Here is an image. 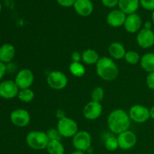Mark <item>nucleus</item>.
<instances>
[{
  "label": "nucleus",
  "instance_id": "obj_27",
  "mask_svg": "<svg viewBox=\"0 0 154 154\" xmlns=\"http://www.w3.org/2000/svg\"><path fill=\"white\" fill-rule=\"evenodd\" d=\"M105 148L108 151H115L119 147L118 140L117 138L114 136H110L108 138H106L105 141Z\"/></svg>",
  "mask_w": 154,
  "mask_h": 154
},
{
  "label": "nucleus",
  "instance_id": "obj_9",
  "mask_svg": "<svg viewBox=\"0 0 154 154\" xmlns=\"http://www.w3.org/2000/svg\"><path fill=\"white\" fill-rule=\"evenodd\" d=\"M10 120L12 124L17 127L23 128L28 126L29 123H30L31 117L29 111H27L26 110L19 108L11 113Z\"/></svg>",
  "mask_w": 154,
  "mask_h": 154
},
{
  "label": "nucleus",
  "instance_id": "obj_32",
  "mask_svg": "<svg viewBox=\"0 0 154 154\" xmlns=\"http://www.w3.org/2000/svg\"><path fill=\"white\" fill-rule=\"evenodd\" d=\"M102 2L105 7L114 8L118 5L119 0H102Z\"/></svg>",
  "mask_w": 154,
  "mask_h": 154
},
{
  "label": "nucleus",
  "instance_id": "obj_23",
  "mask_svg": "<svg viewBox=\"0 0 154 154\" xmlns=\"http://www.w3.org/2000/svg\"><path fill=\"white\" fill-rule=\"evenodd\" d=\"M69 72L75 77L81 78L85 75L86 69L84 65L80 62H72L69 65Z\"/></svg>",
  "mask_w": 154,
  "mask_h": 154
},
{
  "label": "nucleus",
  "instance_id": "obj_40",
  "mask_svg": "<svg viewBox=\"0 0 154 154\" xmlns=\"http://www.w3.org/2000/svg\"><path fill=\"white\" fill-rule=\"evenodd\" d=\"M1 11H2V5L1 4H0V12H1Z\"/></svg>",
  "mask_w": 154,
  "mask_h": 154
},
{
  "label": "nucleus",
  "instance_id": "obj_15",
  "mask_svg": "<svg viewBox=\"0 0 154 154\" xmlns=\"http://www.w3.org/2000/svg\"><path fill=\"white\" fill-rule=\"evenodd\" d=\"M126 14L120 10H114L107 16V23L111 26L117 28L124 25Z\"/></svg>",
  "mask_w": 154,
  "mask_h": 154
},
{
  "label": "nucleus",
  "instance_id": "obj_6",
  "mask_svg": "<svg viewBox=\"0 0 154 154\" xmlns=\"http://www.w3.org/2000/svg\"><path fill=\"white\" fill-rule=\"evenodd\" d=\"M47 83L51 89L61 90L66 88L68 84V78L63 72L60 71H53L47 78Z\"/></svg>",
  "mask_w": 154,
  "mask_h": 154
},
{
  "label": "nucleus",
  "instance_id": "obj_24",
  "mask_svg": "<svg viewBox=\"0 0 154 154\" xmlns=\"http://www.w3.org/2000/svg\"><path fill=\"white\" fill-rule=\"evenodd\" d=\"M17 98L20 102H23V103H29L34 99L35 93L30 88L20 90Z\"/></svg>",
  "mask_w": 154,
  "mask_h": 154
},
{
  "label": "nucleus",
  "instance_id": "obj_36",
  "mask_svg": "<svg viewBox=\"0 0 154 154\" xmlns=\"http://www.w3.org/2000/svg\"><path fill=\"white\" fill-rule=\"evenodd\" d=\"M144 28L147 29H151L152 22H150V21H146L144 24Z\"/></svg>",
  "mask_w": 154,
  "mask_h": 154
},
{
  "label": "nucleus",
  "instance_id": "obj_25",
  "mask_svg": "<svg viewBox=\"0 0 154 154\" xmlns=\"http://www.w3.org/2000/svg\"><path fill=\"white\" fill-rule=\"evenodd\" d=\"M125 61L130 65H136L140 63L141 57L138 52L135 51H126L124 57Z\"/></svg>",
  "mask_w": 154,
  "mask_h": 154
},
{
  "label": "nucleus",
  "instance_id": "obj_20",
  "mask_svg": "<svg viewBox=\"0 0 154 154\" xmlns=\"http://www.w3.org/2000/svg\"><path fill=\"white\" fill-rule=\"evenodd\" d=\"M140 64L147 73L154 72V53H147L141 57Z\"/></svg>",
  "mask_w": 154,
  "mask_h": 154
},
{
  "label": "nucleus",
  "instance_id": "obj_33",
  "mask_svg": "<svg viewBox=\"0 0 154 154\" xmlns=\"http://www.w3.org/2000/svg\"><path fill=\"white\" fill-rule=\"evenodd\" d=\"M6 70H7V68H6L5 64L0 61V81L2 79V78L5 75Z\"/></svg>",
  "mask_w": 154,
  "mask_h": 154
},
{
  "label": "nucleus",
  "instance_id": "obj_11",
  "mask_svg": "<svg viewBox=\"0 0 154 154\" xmlns=\"http://www.w3.org/2000/svg\"><path fill=\"white\" fill-rule=\"evenodd\" d=\"M117 140H118L119 147L122 150H128L135 147L138 141V138L135 132L130 130H126L119 134L117 136Z\"/></svg>",
  "mask_w": 154,
  "mask_h": 154
},
{
  "label": "nucleus",
  "instance_id": "obj_31",
  "mask_svg": "<svg viewBox=\"0 0 154 154\" xmlns=\"http://www.w3.org/2000/svg\"><path fill=\"white\" fill-rule=\"evenodd\" d=\"M76 0H57V3L63 7H72L74 6Z\"/></svg>",
  "mask_w": 154,
  "mask_h": 154
},
{
  "label": "nucleus",
  "instance_id": "obj_29",
  "mask_svg": "<svg viewBox=\"0 0 154 154\" xmlns=\"http://www.w3.org/2000/svg\"><path fill=\"white\" fill-rule=\"evenodd\" d=\"M140 4L145 10L154 11V0H140Z\"/></svg>",
  "mask_w": 154,
  "mask_h": 154
},
{
  "label": "nucleus",
  "instance_id": "obj_16",
  "mask_svg": "<svg viewBox=\"0 0 154 154\" xmlns=\"http://www.w3.org/2000/svg\"><path fill=\"white\" fill-rule=\"evenodd\" d=\"M74 8L78 14L81 17H88L93 11V3L90 0H76Z\"/></svg>",
  "mask_w": 154,
  "mask_h": 154
},
{
  "label": "nucleus",
  "instance_id": "obj_4",
  "mask_svg": "<svg viewBox=\"0 0 154 154\" xmlns=\"http://www.w3.org/2000/svg\"><path fill=\"white\" fill-rule=\"evenodd\" d=\"M57 129L61 136L64 138H73L78 132V126L76 121L67 117L58 120Z\"/></svg>",
  "mask_w": 154,
  "mask_h": 154
},
{
  "label": "nucleus",
  "instance_id": "obj_1",
  "mask_svg": "<svg viewBox=\"0 0 154 154\" xmlns=\"http://www.w3.org/2000/svg\"><path fill=\"white\" fill-rule=\"evenodd\" d=\"M130 122L129 114L123 109H115L112 111L107 120L108 129L111 132L117 135L129 130Z\"/></svg>",
  "mask_w": 154,
  "mask_h": 154
},
{
  "label": "nucleus",
  "instance_id": "obj_14",
  "mask_svg": "<svg viewBox=\"0 0 154 154\" xmlns=\"http://www.w3.org/2000/svg\"><path fill=\"white\" fill-rule=\"evenodd\" d=\"M124 28L126 32L129 33L138 32L141 29L142 20L141 17L137 14H132L126 17V21L124 23Z\"/></svg>",
  "mask_w": 154,
  "mask_h": 154
},
{
  "label": "nucleus",
  "instance_id": "obj_22",
  "mask_svg": "<svg viewBox=\"0 0 154 154\" xmlns=\"http://www.w3.org/2000/svg\"><path fill=\"white\" fill-rule=\"evenodd\" d=\"M46 149L49 154L65 153V147L60 141H50Z\"/></svg>",
  "mask_w": 154,
  "mask_h": 154
},
{
  "label": "nucleus",
  "instance_id": "obj_18",
  "mask_svg": "<svg viewBox=\"0 0 154 154\" xmlns=\"http://www.w3.org/2000/svg\"><path fill=\"white\" fill-rule=\"evenodd\" d=\"M16 54L15 48L11 44H4L0 47V61L3 63H11Z\"/></svg>",
  "mask_w": 154,
  "mask_h": 154
},
{
  "label": "nucleus",
  "instance_id": "obj_5",
  "mask_svg": "<svg viewBox=\"0 0 154 154\" xmlns=\"http://www.w3.org/2000/svg\"><path fill=\"white\" fill-rule=\"evenodd\" d=\"M72 144L77 150L88 151L92 144V136L87 131H78L72 138Z\"/></svg>",
  "mask_w": 154,
  "mask_h": 154
},
{
  "label": "nucleus",
  "instance_id": "obj_35",
  "mask_svg": "<svg viewBox=\"0 0 154 154\" xmlns=\"http://www.w3.org/2000/svg\"><path fill=\"white\" fill-rule=\"evenodd\" d=\"M56 117H57V118L60 120H61V119L64 118V117H66V113H65V111H63V110L59 109V110H57V114H56Z\"/></svg>",
  "mask_w": 154,
  "mask_h": 154
},
{
  "label": "nucleus",
  "instance_id": "obj_26",
  "mask_svg": "<svg viewBox=\"0 0 154 154\" xmlns=\"http://www.w3.org/2000/svg\"><path fill=\"white\" fill-rule=\"evenodd\" d=\"M105 97V91L101 87H97L93 90L91 93V99L93 102H100Z\"/></svg>",
  "mask_w": 154,
  "mask_h": 154
},
{
  "label": "nucleus",
  "instance_id": "obj_2",
  "mask_svg": "<svg viewBox=\"0 0 154 154\" xmlns=\"http://www.w3.org/2000/svg\"><path fill=\"white\" fill-rule=\"evenodd\" d=\"M96 67L98 76L103 81H112L119 75L118 66L110 57H101L96 63Z\"/></svg>",
  "mask_w": 154,
  "mask_h": 154
},
{
  "label": "nucleus",
  "instance_id": "obj_21",
  "mask_svg": "<svg viewBox=\"0 0 154 154\" xmlns=\"http://www.w3.org/2000/svg\"><path fill=\"white\" fill-rule=\"evenodd\" d=\"M81 55H82V61L87 65H96L100 59L99 54L95 50L90 48L83 51Z\"/></svg>",
  "mask_w": 154,
  "mask_h": 154
},
{
  "label": "nucleus",
  "instance_id": "obj_30",
  "mask_svg": "<svg viewBox=\"0 0 154 154\" xmlns=\"http://www.w3.org/2000/svg\"><path fill=\"white\" fill-rule=\"evenodd\" d=\"M146 84L149 89L154 90V72L148 73L146 78Z\"/></svg>",
  "mask_w": 154,
  "mask_h": 154
},
{
  "label": "nucleus",
  "instance_id": "obj_19",
  "mask_svg": "<svg viewBox=\"0 0 154 154\" xmlns=\"http://www.w3.org/2000/svg\"><path fill=\"white\" fill-rule=\"evenodd\" d=\"M108 53L111 59L119 60L124 59L126 51L123 45L118 42H112L108 47Z\"/></svg>",
  "mask_w": 154,
  "mask_h": 154
},
{
  "label": "nucleus",
  "instance_id": "obj_13",
  "mask_svg": "<svg viewBox=\"0 0 154 154\" xmlns=\"http://www.w3.org/2000/svg\"><path fill=\"white\" fill-rule=\"evenodd\" d=\"M102 113V105L100 102L91 101L86 104L83 109V114L87 120H94L99 118Z\"/></svg>",
  "mask_w": 154,
  "mask_h": 154
},
{
  "label": "nucleus",
  "instance_id": "obj_10",
  "mask_svg": "<svg viewBox=\"0 0 154 154\" xmlns=\"http://www.w3.org/2000/svg\"><path fill=\"white\" fill-rule=\"evenodd\" d=\"M20 89L14 81L6 80L0 83V97L5 99H11L17 96Z\"/></svg>",
  "mask_w": 154,
  "mask_h": 154
},
{
  "label": "nucleus",
  "instance_id": "obj_8",
  "mask_svg": "<svg viewBox=\"0 0 154 154\" xmlns=\"http://www.w3.org/2000/svg\"><path fill=\"white\" fill-rule=\"evenodd\" d=\"M14 82L20 90L30 88L34 82V74L30 69H21L17 74Z\"/></svg>",
  "mask_w": 154,
  "mask_h": 154
},
{
  "label": "nucleus",
  "instance_id": "obj_7",
  "mask_svg": "<svg viewBox=\"0 0 154 154\" xmlns=\"http://www.w3.org/2000/svg\"><path fill=\"white\" fill-rule=\"evenodd\" d=\"M129 116L132 121L144 123L150 118V109L142 105H135L129 109Z\"/></svg>",
  "mask_w": 154,
  "mask_h": 154
},
{
  "label": "nucleus",
  "instance_id": "obj_38",
  "mask_svg": "<svg viewBox=\"0 0 154 154\" xmlns=\"http://www.w3.org/2000/svg\"><path fill=\"white\" fill-rule=\"evenodd\" d=\"M71 154H85V153H84V152L81 151V150H76L75 151L72 152V153Z\"/></svg>",
  "mask_w": 154,
  "mask_h": 154
},
{
  "label": "nucleus",
  "instance_id": "obj_17",
  "mask_svg": "<svg viewBox=\"0 0 154 154\" xmlns=\"http://www.w3.org/2000/svg\"><path fill=\"white\" fill-rule=\"evenodd\" d=\"M140 0H119L118 6L121 11L125 14H132L139 8Z\"/></svg>",
  "mask_w": 154,
  "mask_h": 154
},
{
  "label": "nucleus",
  "instance_id": "obj_3",
  "mask_svg": "<svg viewBox=\"0 0 154 154\" xmlns=\"http://www.w3.org/2000/svg\"><path fill=\"white\" fill-rule=\"evenodd\" d=\"M26 142L30 148L35 150H42L47 148L50 140L46 132L35 130L27 134Z\"/></svg>",
  "mask_w": 154,
  "mask_h": 154
},
{
  "label": "nucleus",
  "instance_id": "obj_39",
  "mask_svg": "<svg viewBox=\"0 0 154 154\" xmlns=\"http://www.w3.org/2000/svg\"><path fill=\"white\" fill-rule=\"evenodd\" d=\"M152 22H153V23H154V11L153 13H152Z\"/></svg>",
  "mask_w": 154,
  "mask_h": 154
},
{
  "label": "nucleus",
  "instance_id": "obj_34",
  "mask_svg": "<svg viewBox=\"0 0 154 154\" xmlns=\"http://www.w3.org/2000/svg\"><path fill=\"white\" fill-rule=\"evenodd\" d=\"M72 59L73 62H80L81 60H82V55L79 52L75 51L72 54Z\"/></svg>",
  "mask_w": 154,
  "mask_h": 154
},
{
  "label": "nucleus",
  "instance_id": "obj_12",
  "mask_svg": "<svg viewBox=\"0 0 154 154\" xmlns=\"http://www.w3.org/2000/svg\"><path fill=\"white\" fill-rule=\"evenodd\" d=\"M137 43L140 48L148 49L154 45V32L152 29H141L136 37Z\"/></svg>",
  "mask_w": 154,
  "mask_h": 154
},
{
  "label": "nucleus",
  "instance_id": "obj_37",
  "mask_svg": "<svg viewBox=\"0 0 154 154\" xmlns=\"http://www.w3.org/2000/svg\"><path fill=\"white\" fill-rule=\"evenodd\" d=\"M150 118L153 119L154 120V105L152 106L150 109Z\"/></svg>",
  "mask_w": 154,
  "mask_h": 154
},
{
  "label": "nucleus",
  "instance_id": "obj_28",
  "mask_svg": "<svg viewBox=\"0 0 154 154\" xmlns=\"http://www.w3.org/2000/svg\"><path fill=\"white\" fill-rule=\"evenodd\" d=\"M47 135L50 141H60L61 140V135L60 134L57 129H50L47 131Z\"/></svg>",
  "mask_w": 154,
  "mask_h": 154
}]
</instances>
